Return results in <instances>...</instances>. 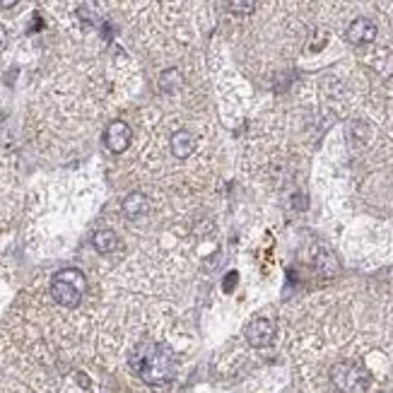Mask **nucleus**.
Wrapping results in <instances>:
<instances>
[{"instance_id": "2", "label": "nucleus", "mask_w": 393, "mask_h": 393, "mask_svg": "<svg viewBox=\"0 0 393 393\" xmlns=\"http://www.w3.org/2000/svg\"><path fill=\"white\" fill-rule=\"evenodd\" d=\"M87 292V278L78 268H63L51 278V297L66 309H75Z\"/></svg>"}, {"instance_id": "1", "label": "nucleus", "mask_w": 393, "mask_h": 393, "mask_svg": "<svg viewBox=\"0 0 393 393\" xmlns=\"http://www.w3.org/2000/svg\"><path fill=\"white\" fill-rule=\"evenodd\" d=\"M128 365L138 374L145 384L162 386L174 379L177 374V360H174L172 350H167L160 343H138L128 355Z\"/></svg>"}, {"instance_id": "10", "label": "nucleus", "mask_w": 393, "mask_h": 393, "mask_svg": "<svg viewBox=\"0 0 393 393\" xmlns=\"http://www.w3.org/2000/svg\"><path fill=\"white\" fill-rule=\"evenodd\" d=\"M227 5H230V13L234 15H251L256 10V0H227Z\"/></svg>"}, {"instance_id": "4", "label": "nucleus", "mask_w": 393, "mask_h": 393, "mask_svg": "<svg viewBox=\"0 0 393 393\" xmlns=\"http://www.w3.org/2000/svg\"><path fill=\"white\" fill-rule=\"evenodd\" d=\"M131 138H133V133L126 121H111L107 126V131H104V145H107V150L114 152V155L126 152L128 145H131Z\"/></svg>"}, {"instance_id": "8", "label": "nucleus", "mask_w": 393, "mask_h": 393, "mask_svg": "<svg viewBox=\"0 0 393 393\" xmlns=\"http://www.w3.org/2000/svg\"><path fill=\"white\" fill-rule=\"evenodd\" d=\"M169 148H172V155L177 157V160H186V157L193 155V150H196V138H193V133L189 131H177L169 140Z\"/></svg>"}, {"instance_id": "6", "label": "nucleus", "mask_w": 393, "mask_h": 393, "mask_svg": "<svg viewBox=\"0 0 393 393\" xmlns=\"http://www.w3.org/2000/svg\"><path fill=\"white\" fill-rule=\"evenodd\" d=\"M377 34H379V29L369 17H357V20L350 22L348 32H345V39L353 46H367L377 41Z\"/></svg>"}, {"instance_id": "5", "label": "nucleus", "mask_w": 393, "mask_h": 393, "mask_svg": "<svg viewBox=\"0 0 393 393\" xmlns=\"http://www.w3.org/2000/svg\"><path fill=\"white\" fill-rule=\"evenodd\" d=\"M244 338L251 348H268L275 338V324L271 319H254L244 331Z\"/></svg>"}, {"instance_id": "11", "label": "nucleus", "mask_w": 393, "mask_h": 393, "mask_svg": "<svg viewBox=\"0 0 393 393\" xmlns=\"http://www.w3.org/2000/svg\"><path fill=\"white\" fill-rule=\"evenodd\" d=\"M5 46H8V32H5V27L0 25V51H5Z\"/></svg>"}, {"instance_id": "12", "label": "nucleus", "mask_w": 393, "mask_h": 393, "mask_svg": "<svg viewBox=\"0 0 393 393\" xmlns=\"http://www.w3.org/2000/svg\"><path fill=\"white\" fill-rule=\"evenodd\" d=\"M17 0H0V10H8V8H15Z\"/></svg>"}, {"instance_id": "7", "label": "nucleus", "mask_w": 393, "mask_h": 393, "mask_svg": "<svg viewBox=\"0 0 393 393\" xmlns=\"http://www.w3.org/2000/svg\"><path fill=\"white\" fill-rule=\"evenodd\" d=\"M123 215L128 217V220H138V217H143L145 213L150 210V201H148V196L145 193H128L126 198H123Z\"/></svg>"}, {"instance_id": "9", "label": "nucleus", "mask_w": 393, "mask_h": 393, "mask_svg": "<svg viewBox=\"0 0 393 393\" xmlns=\"http://www.w3.org/2000/svg\"><path fill=\"white\" fill-rule=\"evenodd\" d=\"M92 246H95L97 254H114L119 249V237H116L114 230H97L95 237H92Z\"/></svg>"}, {"instance_id": "3", "label": "nucleus", "mask_w": 393, "mask_h": 393, "mask_svg": "<svg viewBox=\"0 0 393 393\" xmlns=\"http://www.w3.org/2000/svg\"><path fill=\"white\" fill-rule=\"evenodd\" d=\"M367 367L355 360H343L331 367V384L336 386L340 393H365L369 389Z\"/></svg>"}]
</instances>
